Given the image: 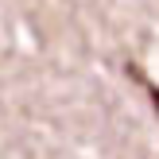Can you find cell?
<instances>
[{"label":"cell","mask_w":159,"mask_h":159,"mask_svg":"<svg viewBox=\"0 0 159 159\" xmlns=\"http://www.w3.org/2000/svg\"><path fill=\"white\" fill-rule=\"evenodd\" d=\"M148 93H152V105L159 109V89H155V85H148Z\"/></svg>","instance_id":"cell-1"}]
</instances>
